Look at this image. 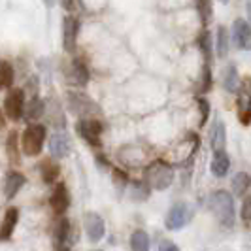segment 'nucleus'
<instances>
[{
    "mask_svg": "<svg viewBox=\"0 0 251 251\" xmlns=\"http://www.w3.org/2000/svg\"><path fill=\"white\" fill-rule=\"evenodd\" d=\"M208 206L223 226L234 225V201H232V195L228 191H223V189L214 191L210 201H208Z\"/></svg>",
    "mask_w": 251,
    "mask_h": 251,
    "instance_id": "nucleus-1",
    "label": "nucleus"
},
{
    "mask_svg": "<svg viewBox=\"0 0 251 251\" xmlns=\"http://www.w3.org/2000/svg\"><path fill=\"white\" fill-rule=\"evenodd\" d=\"M66 104H68V110L77 117H81V119H93L95 115L100 113L99 104L81 91H68L66 93Z\"/></svg>",
    "mask_w": 251,
    "mask_h": 251,
    "instance_id": "nucleus-2",
    "label": "nucleus"
},
{
    "mask_svg": "<svg viewBox=\"0 0 251 251\" xmlns=\"http://www.w3.org/2000/svg\"><path fill=\"white\" fill-rule=\"evenodd\" d=\"M172 181H174V170L170 164L163 163V161H155L146 168V183L151 189L164 191L172 185Z\"/></svg>",
    "mask_w": 251,
    "mask_h": 251,
    "instance_id": "nucleus-3",
    "label": "nucleus"
},
{
    "mask_svg": "<svg viewBox=\"0 0 251 251\" xmlns=\"http://www.w3.org/2000/svg\"><path fill=\"white\" fill-rule=\"evenodd\" d=\"M46 126L40 125V123H32L25 128L23 136H21V150L26 157H36L38 153L44 148V142H46Z\"/></svg>",
    "mask_w": 251,
    "mask_h": 251,
    "instance_id": "nucleus-4",
    "label": "nucleus"
},
{
    "mask_svg": "<svg viewBox=\"0 0 251 251\" xmlns=\"http://www.w3.org/2000/svg\"><path fill=\"white\" fill-rule=\"evenodd\" d=\"M4 113L12 119L19 121L25 113V93L23 89H10L4 99Z\"/></svg>",
    "mask_w": 251,
    "mask_h": 251,
    "instance_id": "nucleus-5",
    "label": "nucleus"
},
{
    "mask_svg": "<svg viewBox=\"0 0 251 251\" xmlns=\"http://www.w3.org/2000/svg\"><path fill=\"white\" fill-rule=\"evenodd\" d=\"M191 217H193L191 208H189L185 202H177V204H174V206L170 208L164 225H166L168 230H179V228H183V226L191 221Z\"/></svg>",
    "mask_w": 251,
    "mask_h": 251,
    "instance_id": "nucleus-6",
    "label": "nucleus"
},
{
    "mask_svg": "<svg viewBox=\"0 0 251 251\" xmlns=\"http://www.w3.org/2000/svg\"><path fill=\"white\" fill-rule=\"evenodd\" d=\"M75 130H77V134L85 140L89 146H93V148L100 146V134H102L100 121H97V119H79L77 125H75Z\"/></svg>",
    "mask_w": 251,
    "mask_h": 251,
    "instance_id": "nucleus-7",
    "label": "nucleus"
},
{
    "mask_svg": "<svg viewBox=\"0 0 251 251\" xmlns=\"http://www.w3.org/2000/svg\"><path fill=\"white\" fill-rule=\"evenodd\" d=\"M238 117L242 125L251 123V77H244L238 87Z\"/></svg>",
    "mask_w": 251,
    "mask_h": 251,
    "instance_id": "nucleus-8",
    "label": "nucleus"
},
{
    "mask_svg": "<svg viewBox=\"0 0 251 251\" xmlns=\"http://www.w3.org/2000/svg\"><path fill=\"white\" fill-rule=\"evenodd\" d=\"M232 38H234V44L240 50L251 51V25L246 19L238 17L232 23Z\"/></svg>",
    "mask_w": 251,
    "mask_h": 251,
    "instance_id": "nucleus-9",
    "label": "nucleus"
},
{
    "mask_svg": "<svg viewBox=\"0 0 251 251\" xmlns=\"http://www.w3.org/2000/svg\"><path fill=\"white\" fill-rule=\"evenodd\" d=\"M77 32H79V21L74 15H66L63 21V46L66 51H72L77 42Z\"/></svg>",
    "mask_w": 251,
    "mask_h": 251,
    "instance_id": "nucleus-10",
    "label": "nucleus"
},
{
    "mask_svg": "<svg viewBox=\"0 0 251 251\" xmlns=\"http://www.w3.org/2000/svg\"><path fill=\"white\" fill-rule=\"evenodd\" d=\"M83 225H85V234L91 242H100L106 234V226L104 221L99 214H87L83 219Z\"/></svg>",
    "mask_w": 251,
    "mask_h": 251,
    "instance_id": "nucleus-11",
    "label": "nucleus"
},
{
    "mask_svg": "<svg viewBox=\"0 0 251 251\" xmlns=\"http://www.w3.org/2000/svg\"><path fill=\"white\" fill-rule=\"evenodd\" d=\"M66 77L68 81H72L74 85H87L89 83V68L85 66V63L81 59H74L72 63L68 64V70H66Z\"/></svg>",
    "mask_w": 251,
    "mask_h": 251,
    "instance_id": "nucleus-12",
    "label": "nucleus"
},
{
    "mask_svg": "<svg viewBox=\"0 0 251 251\" xmlns=\"http://www.w3.org/2000/svg\"><path fill=\"white\" fill-rule=\"evenodd\" d=\"M17 221H19V210L15 206L8 208L2 221H0V242H6V240L12 238L13 230L17 226Z\"/></svg>",
    "mask_w": 251,
    "mask_h": 251,
    "instance_id": "nucleus-13",
    "label": "nucleus"
},
{
    "mask_svg": "<svg viewBox=\"0 0 251 251\" xmlns=\"http://www.w3.org/2000/svg\"><path fill=\"white\" fill-rule=\"evenodd\" d=\"M50 204L55 214H64L68 210V206H70V195H68V189H66L64 183H57V187H55L53 195H51Z\"/></svg>",
    "mask_w": 251,
    "mask_h": 251,
    "instance_id": "nucleus-14",
    "label": "nucleus"
},
{
    "mask_svg": "<svg viewBox=\"0 0 251 251\" xmlns=\"http://www.w3.org/2000/svg\"><path fill=\"white\" fill-rule=\"evenodd\" d=\"M26 177L21 174V172H17V170H12V172H8V176H6V181H4V197L6 199H13L21 187L25 185Z\"/></svg>",
    "mask_w": 251,
    "mask_h": 251,
    "instance_id": "nucleus-15",
    "label": "nucleus"
},
{
    "mask_svg": "<svg viewBox=\"0 0 251 251\" xmlns=\"http://www.w3.org/2000/svg\"><path fill=\"white\" fill-rule=\"evenodd\" d=\"M50 150L55 159H63V157H66V155L70 153V140H68V136L63 134V132L53 134L50 140Z\"/></svg>",
    "mask_w": 251,
    "mask_h": 251,
    "instance_id": "nucleus-16",
    "label": "nucleus"
},
{
    "mask_svg": "<svg viewBox=\"0 0 251 251\" xmlns=\"http://www.w3.org/2000/svg\"><path fill=\"white\" fill-rule=\"evenodd\" d=\"M210 144L214 148L215 153L219 151H225L226 146V126L223 121H215L212 126V132H210Z\"/></svg>",
    "mask_w": 251,
    "mask_h": 251,
    "instance_id": "nucleus-17",
    "label": "nucleus"
},
{
    "mask_svg": "<svg viewBox=\"0 0 251 251\" xmlns=\"http://www.w3.org/2000/svg\"><path fill=\"white\" fill-rule=\"evenodd\" d=\"M228 168H230V159H228V155H226L225 151L215 153L214 159H212V164H210L212 174H214L215 177H225L226 172H228Z\"/></svg>",
    "mask_w": 251,
    "mask_h": 251,
    "instance_id": "nucleus-18",
    "label": "nucleus"
},
{
    "mask_svg": "<svg viewBox=\"0 0 251 251\" xmlns=\"http://www.w3.org/2000/svg\"><path fill=\"white\" fill-rule=\"evenodd\" d=\"M40 174H42V179L46 183H55L59 174H61V166L55 163L53 159H46L40 164Z\"/></svg>",
    "mask_w": 251,
    "mask_h": 251,
    "instance_id": "nucleus-19",
    "label": "nucleus"
},
{
    "mask_svg": "<svg viewBox=\"0 0 251 251\" xmlns=\"http://www.w3.org/2000/svg\"><path fill=\"white\" fill-rule=\"evenodd\" d=\"M151 195V187L142 181V179H132L130 181V199L134 202H146Z\"/></svg>",
    "mask_w": 251,
    "mask_h": 251,
    "instance_id": "nucleus-20",
    "label": "nucleus"
},
{
    "mask_svg": "<svg viewBox=\"0 0 251 251\" xmlns=\"http://www.w3.org/2000/svg\"><path fill=\"white\" fill-rule=\"evenodd\" d=\"M19 134L15 132V130H12L10 132V136H8V140H6V151H8V159H10V163L12 164H17L21 163V151H19Z\"/></svg>",
    "mask_w": 251,
    "mask_h": 251,
    "instance_id": "nucleus-21",
    "label": "nucleus"
},
{
    "mask_svg": "<svg viewBox=\"0 0 251 251\" xmlns=\"http://www.w3.org/2000/svg\"><path fill=\"white\" fill-rule=\"evenodd\" d=\"M223 87L228 93L238 91V68L234 64H226V68L223 70Z\"/></svg>",
    "mask_w": 251,
    "mask_h": 251,
    "instance_id": "nucleus-22",
    "label": "nucleus"
},
{
    "mask_svg": "<svg viewBox=\"0 0 251 251\" xmlns=\"http://www.w3.org/2000/svg\"><path fill=\"white\" fill-rule=\"evenodd\" d=\"M44 104H46V102L42 100V99L34 97L28 104H25V113H23V115H25L28 121H36V119H40V117L44 115V110H46Z\"/></svg>",
    "mask_w": 251,
    "mask_h": 251,
    "instance_id": "nucleus-23",
    "label": "nucleus"
},
{
    "mask_svg": "<svg viewBox=\"0 0 251 251\" xmlns=\"http://www.w3.org/2000/svg\"><path fill=\"white\" fill-rule=\"evenodd\" d=\"M251 187V176L246 172H238L236 176L232 177V193L236 197H244L246 191Z\"/></svg>",
    "mask_w": 251,
    "mask_h": 251,
    "instance_id": "nucleus-24",
    "label": "nucleus"
},
{
    "mask_svg": "<svg viewBox=\"0 0 251 251\" xmlns=\"http://www.w3.org/2000/svg\"><path fill=\"white\" fill-rule=\"evenodd\" d=\"M130 250L132 251H150V236L146 234V230H134L130 236Z\"/></svg>",
    "mask_w": 251,
    "mask_h": 251,
    "instance_id": "nucleus-25",
    "label": "nucleus"
},
{
    "mask_svg": "<svg viewBox=\"0 0 251 251\" xmlns=\"http://www.w3.org/2000/svg\"><path fill=\"white\" fill-rule=\"evenodd\" d=\"M15 79L13 66L8 61H0V89H10Z\"/></svg>",
    "mask_w": 251,
    "mask_h": 251,
    "instance_id": "nucleus-26",
    "label": "nucleus"
},
{
    "mask_svg": "<svg viewBox=\"0 0 251 251\" xmlns=\"http://www.w3.org/2000/svg\"><path fill=\"white\" fill-rule=\"evenodd\" d=\"M197 10H199V15H201V21L204 26H208L214 19V4L210 0H201L197 4Z\"/></svg>",
    "mask_w": 251,
    "mask_h": 251,
    "instance_id": "nucleus-27",
    "label": "nucleus"
},
{
    "mask_svg": "<svg viewBox=\"0 0 251 251\" xmlns=\"http://www.w3.org/2000/svg\"><path fill=\"white\" fill-rule=\"evenodd\" d=\"M215 48H217V55L225 59L228 55V30L226 26H219L217 28V42H215Z\"/></svg>",
    "mask_w": 251,
    "mask_h": 251,
    "instance_id": "nucleus-28",
    "label": "nucleus"
},
{
    "mask_svg": "<svg viewBox=\"0 0 251 251\" xmlns=\"http://www.w3.org/2000/svg\"><path fill=\"white\" fill-rule=\"evenodd\" d=\"M199 46H201L202 53H204V61L206 64L212 63V36L208 30H202L201 38H199Z\"/></svg>",
    "mask_w": 251,
    "mask_h": 251,
    "instance_id": "nucleus-29",
    "label": "nucleus"
},
{
    "mask_svg": "<svg viewBox=\"0 0 251 251\" xmlns=\"http://www.w3.org/2000/svg\"><path fill=\"white\" fill-rule=\"evenodd\" d=\"M68 232H70V221H68V219H61L59 225L55 226V240H57V246H59V248L66 242Z\"/></svg>",
    "mask_w": 251,
    "mask_h": 251,
    "instance_id": "nucleus-30",
    "label": "nucleus"
},
{
    "mask_svg": "<svg viewBox=\"0 0 251 251\" xmlns=\"http://www.w3.org/2000/svg\"><path fill=\"white\" fill-rule=\"evenodd\" d=\"M199 108H201V126H204L210 117V102L206 99H199Z\"/></svg>",
    "mask_w": 251,
    "mask_h": 251,
    "instance_id": "nucleus-31",
    "label": "nucleus"
},
{
    "mask_svg": "<svg viewBox=\"0 0 251 251\" xmlns=\"http://www.w3.org/2000/svg\"><path fill=\"white\" fill-rule=\"evenodd\" d=\"M242 219L246 221V223H250L251 221V197H248L246 201H244V204H242Z\"/></svg>",
    "mask_w": 251,
    "mask_h": 251,
    "instance_id": "nucleus-32",
    "label": "nucleus"
},
{
    "mask_svg": "<svg viewBox=\"0 0 251 251\" xmlns=\"http://www.w3.org/2000/svg\"><path fill=\"white\" fill-rule=\"evenodd\" d=\"M161 251H179V250H177L176 244H172V242H168V240H166V242L161 244Z\"/></svg>",
    "mask_w": 251,
    "mask_h": 251,
    "instance_id": "nucleus-33",
    "label": "nucleus"
},
{
    "mask_svg": "<svg viewBox=\"0 0 251 251\" xmlns=\"http://www.w3.org/2000/svg\"><path fill=\"white\" fill-rule=\"evenodd\" d=\"M6 126V121H4V113H2V110H0V130Z\"/></svg>",
    "mask_w": 251,
    "mask_h": 251,
    "instance_id": "nucleus-34",
    "label": "nucleus"
},
{
    "mask_svg": "<svg viewBox=\"0 0 251 251\" xmlns=\"http://www.w3.org/2000/svg\"><path fill=\"white\" fill-rule=\"evenodd\" d=\"M248 13H250V17H251V2H248Z\"/></svg>",
    "mask_w": 251,
    "mask_h": 251,
    "instance_id": "nucleus-35",
    "label": "nucleus"
},
{
    "mask_svg": "<svg viewBox=\"0 0 251 251\" xmlns=\"http://www.w3.org/2000/svg\"><path fill=\"white\" fill-rule=\"evenodd\" d=\"M59 251H70V250H68V248H61Z\"/></svg>",
    "mask_w": 251,
    "mask_h": 251,
    "instance_id": "nucleus-36",
    "label": "nucleus"
},
{
    "mask_svg": "<svg viewBox=\"0 0 251 251\" xmlns=\"http://www.w3.org/2000/svg\"><path fill=\"white\" fill-rule=\"evenodd\" d=\"M97 251H100V250H97Z\"/></svg>",
    "mask_w": 251,
    "mask_h": 251,
    "instance_id": "nucleus-37",
    "label": "nucleus"
}]
</instances>
